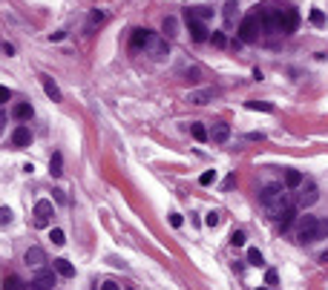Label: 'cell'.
<instances>
[{"instance_id": "1", "label": "cell", "mask_w": 328, "mask_h": 290, "mask_svg": "<svg viewBox=\"0 0 328 290\" xmlns=\"http://www.w3.org/2000/svg\"><path fill=\"white\" fill-rule=\"evenodd\" d=\"M259 29H262V23H259L257 12H250L248 18H242V23H239V40L242 44H253L259 37Z\"/></svg>"}, {"instance_id": "2", "label": "cell", "mask_w": 328, "mask_h": 290, "mask_svg": "<svg viewBox=\"0 0 328 290\" xmlns=\"http://www.w3.org/2000/svg\"><path fill=\"white\" fill-rule=\"evenodd\" d=\"M52 216H55L52 201H46V198L35 201V227H49V221H52Z\"/></svg>"}, {"instance_id": "3", "label": "cell", "mask_w": 328, "mask_h": 290, "mask_svg": "<svg viewBox=\"0 0 328 290\" xmlns=\"http://www.w3.org/2000/svg\"><path fill=\"white\" fill-rule=\"evenodd\" d=\"M317 216H302L300 219V233H297V236H300V241H317Z\"/></svg>"}, {"instance_id": "4", "label": "cell", "mask_w": 328, "mask_h": 290, "mask_svg": "<svg viewBox=\"0 0 328 290\" xmlns=\"http://www.w3.org/2000/svg\"><path fill=\"white\" fill-rule=\"evenodd\" d=\"M29 284H32L35 290H52L55 284H58V273H55V270H41L35 279L29 281Z\"/></svg>"}, {"instance_id": "5", "label": "cell", "mask_w": 328, "mask_h": 290, "mask_svg": "<svg viewBox=\"0 0 328 290\" xmlns=\"http://www.w3.org/2000/svg\"><path fill=\"white\" fill-rule=\"evenodd\" d=\"M185 20H187V29H190V37H193L196 44L207 40V26H204L202 20H196L193 15H187V12H185Z\"/></svg>"}, {"instance_id": "6", "label": "cell", "mask_w": 328, "mask_h": 290, "mask_svg": "<svg viewBox=\"0 0 328 290\" xmlns=\"http://www.w3.org/2000/svg\"><path fill=\"white\" fill-rule=\"evenodd\" d=\"M153 40H156V35H153L150 29H133V37H130L133 49H150Z\"/></svg>"}, {"instance_id": "7", "label": "cell", "mask_w": 328, "mask_h": 290, "mask_svg": "<svg viewBox=\"0 0 328 290\" xmlns=\"http://www.w3.org/2000/svg\"><path fill=\"white\" fill-rule=\"evenodd\" d=\"M297 26H300V15H297V9L285 6V9H282V35L297 32Z\"/></svg>"}, {"instance_id": "8", "label": "cell", "mask_w": 328, "mask_h": 290, "mask_svg": "<svg viewBox=\"0 0 328 290\" xmlns=\"http://www.w3.org/2000/svg\"><path fill=\"white\" fill-rule=\"evenodd\" d=\"M12 144H15V147H20V150H23V147H29V144H32V132H29V127L18 123V127L12 130Z\"/></svg>"}, {"instance_id": "9", "label": "cell", "mask_w": 328, "mask_h": 290, "mask_svg": "<svg viewBox=\"0 0 328 290\" xmlns=\"http://www.w3.org/2000/svg\"><path fill=\"white\" fill-rule=\"evenodd\" d=\"M222 18H225V26L228 29L236 26V20H239V3H236V0H228V3H225Z\"/></svg>"}, {"instance_id": "10", "label": "cell", "mask_w": 328, "mask_h": 290, "mask_svg": "<svg viewBox=\"0 0 328 290\" xmlns=\"http://www.w3.org/2000/svg\"><path fill=\"white\" fill-rule=\"evenodd\" d=\"M23 262L29 264V267H44L46 262V253L41 250V247H29L26 253H23Z\"/></svg>"}, {"instance_id": "11", "label": "cell", "mask_w": 328, "mask_h": 290, "mask_svg": "<svg viewBox=\"0 0 328 290\" xmlns=\"http://www.w3.org/2000/svg\"><path fill=\"white\" fill-rule=\"evenodd\" d=\"M210 138L216 141V144H225V141L231 138V123H225V121L213 123V130H210Z\"/></svg>"}, {"instance_id": "12", "label": "cell", "mask_w": 328, "mask_h": 290, "mask_svg": "<svg viewBox=\"0 0 328 290\" xmlns=\"http://www.w3.org/2000/svg\"><path fill=\"white\" fill-rule=\"evenodd\" d=\"M41 84H44V92L52 98L55 104H58V101H63V95H61V89H58V84H55L49 75H41Z\"/></svg>"}, {"instance_id": "13", "label": "cell", "mask_w": 328, "mask_h": 290, "mask_svg": "<svg viewBox=\"0 0 328 290\" xmlns=\"http://www.w3.org/2000/svg\"><path fill=\"white\" fill-rule=\"evenodd\" d=\"M52 270L58 273V276H63V279H72V276H75V267H72L66 259H52Z\"/></svg>"}, {"instance_id": "14", "label": "cell", "mask_w": 328, "mask_h": 290, "mask_svg": "<svg viewBox=\"0 0 328 290\" xmlns=\"http://www.w3.org/2000/svg\"><path fill=\"white\" fill-rule=\"evenodd\" d=\"M317 198H319L317 187L308 184V187H305V190L300 193V207H311V204H317Z\"/></svg>"}, {"instance_id": "15", "label": "cell", "mask_w": 328, "mask_h": 290, "mask_svg": "<svg viewBox=\"0 0 328 290\" xmlns=\"http://www.w3.org/2000/svg\"><path fill=\"white\" fill-rule=\"evenodd\" d=\"M106 23V12L104 9H92L89 12V20H87V29L92 32V29H98V26H104Z\"/></svg>"}, {"instance_id": "16", "label": "cell", "mask_w": 328, "mask_h": 290, "mask_svg": "<svg viewBox=\"0 0 328 290\" xmlns=\"http://www.w3.org/2000/svg\"><path fill=\"white\" fill-rule=\"evenodd\" d=\"M23 287H26V281L20 279V276H15V273L3 276V290H23Z\"/></svg>"}, {"instance_id": "17", "label": "cell", "mask_w": 328, "mask_h": 290, "mask_svg": "<svg viewBox=\"0 0 328 290\" xmlns=\"http://www.w3.org/2000/svg\"><path fill=\"white\" fill-rule=\"evenodd\" d=\"M150 52H153V58H156V61H161L164 55H170V44H167V40H161V37H156V40H153V46H150Z\"/></svg>"}, {"instance_id": "18", "label": "cell", "mask_w": 328, "mask_h": 290, "mask_svg": "<svg viewBox=\"0 0 328 290\" xmlns=\"http://www.w3.org/2000/svg\"><path fill=\"white\" fill-rule=\"evenodd\" d=\"M210 98H213V89H196V92H190V95H187V101L202 106V104H207Z\"/></svg>"}, {"instance_id": "19", "label": "cell", "mask_w": 328, "mask_h": 290, "mask_svg": "<svg viewBox=\"0 0 328 290\" xmlns=\"http://www.w3.org/2000/svg\"><path fill=\"white\" fill-rule=\"evenodd\" d=\"M32 112H35V109H32V104H23V101H20V104H15V109H12V115H15L18 121H29V118H32Z\"/></svg>"}, {"instance_id": "20", "label": "cell", "mask_w": 328, "mask_h": 290, "mask_svg": "<svg viewBox=\"0 0 328 290\" xmlns=\"http://www.w3.org/2000/svg\"><path fill=\"white\" fill-rule=\"evenodd\" d=\"M285 187H288V190L302 187V173L300 170H288V173H285Z\"/></svg>"}, {"instance_id": "21", "label": "cell", "mask_w": 328, "mask_h": 290, "mask_svg": "<svg viewBox=\"0 0 328 290\" xmlns=\"http://www.w3.org/2000/svg\"><path fill=\"white\" fill-rule=\"evenodd\" d=\"M161 29H164V35L167 37H176L178 35V20L173 18V15H167V18L161 20Z\"/></svg>"}, {"instance_id": "22", "label": "cell", "mask_w": 328, "mask_h": 290, "mask_svg": "<svg viewBox=\"0 0 328 290\" xmlns=\"http://www.w3.org/2000/svg\"><path fill=\"white\" fill-rule=\"evenodd\" d=\"M49 173H52L55 178L63 173V155L61 152H52V158H49Z\"/></svg>"}, {"instance_id": "23", "label": "cell", "mask_w": 328, "mask_h": 290, "mask_svg": "<svg viewBox=\"0 0 328 290\" xmlns=\"http://www.w3.org/2000/svg\"><path fill=\"white\" fill-rule=\"evenodd\" d=\"M294 219H297V207L291 204V207H288V210H285L282 216H279V227H282V230H288V227L294 224Z\"/></svg>"}, {"instance_id": "24", "label": "cell", "mask_w": 328, "mask_h": 290, "mask_svg": "<svg viewBox=\"0 0 328 290\" xmlns=\"http://www.w3.org/2000/svg\"><path fill=\"white\" fill-rule=\"evenodd\" d=\"M245 106L253 112H274V104H268V101H248Z\"/></svg>"}, {"instance_id": "25", "label": "cell", "mask_w": 328, "mask_h": 290, "mask_svg": "<svg viewBox=\"0 0 328 290\" xmlns=\"http://www.w3.org/2000/svg\"><path fill=\"white\" fill-rule=\"evenodd\" d=\"M190 135H193L196 141H207V138H210V132L204 130V123H190Z\"/></svg>"}, {"instance_id": "26", "label": "cell", "mask_w": 328, "mask_h": 290, "mask_svg": "<svg viewBox=\"0 0 328 290\" xmlns=\"http://www.w3.org/2000/svg\"><path fill=\"white\" fill-rule=\"evenodd\" d=\"M308 20L314 23V26H322V23H325V12H322V9H311L308 12Z\"/></svg>"}, {"instance_id": "27", "label": "cell", "mask_w": 328, "mask_h": 290, "mask_svg": "<svg viewBox=\"0 0 328 290\" xmlns=\"http://www.w3.org/2000/svg\"><path fill=\"white\" fill-rule=\"evenodd\" d=\"M219 221H222V213L219 210H210L204 216V224H207V227H219Z\"/></svg>"}, {"instance_id": "28", "label": "cell", "mask_w": 328, "mask_h": 290, "mask_svg": "<svg viewBox=\"0 0 328 290\" xmlns=\"http://www.w3.org/2000/svg\"><path fill=\"white\" fill-rule=\"evenodd\" d=\"M248 264H253V267H262V264H265L262 262V253H259L257 247H250L248 250Z\"/></svg>"}, {"instance_id": "29", "label": "cell", "mask_w": 328, "mask_h": 290, "mask_svg": "<svg viewBox=\"0 0 328 290\" xmlns=\"http://www.w3.org/2000/svg\"><path fill=\"white\" fill-rule=\"evenodd\" d=\"M322 238H328V219L317 221V241H322Z\"/></svg>"}, {"instance_id": "30", "label": "cell", "mask_w": 328, "mask_h": 290, "mask_svg": "<svg viewBox=\"0 0 328 290\" xmlns=\"http://www.w3.org/2000/svg\"><path fill=\"white\" fill-rule=\"evenodd\" d=\"M245 238H248V236H245L242 230H233V233H231V244L233 247H242V244H245Z\"/></svg>"}, {"instance_id": "31", "label": "cell", "mask_w": 328, "mask_h": 290, "mask_svg": "<svg viewBox=\"0 0 328 290\" xmlns=\"http://www.w3.org/2000/svg\"><path fill=\"white\" fill-rule=\"evenodd\" d=\"M49 238H52V244H58V247H61L63 241H66V236H63V230H58V227H52V233H49Z\"/></svg>"}, {"instance_id": "32", "label": "cell", "mask_w": 328, "mask_h": 290, "mask_svg": "<svg viewBox=\"0 0 328 290\" xmlns=\"http://www.w3.org/2000/svg\"><path fill=\"white\" fill-rule=\"evenodd\" d=\"M265 284H268V287H276V284H279V273H276V270H268V273H265Z\"/></svg>"}, {"instance_id": "33", "label": "cell", "mask_w": 328, "mask_h": 290, "mask_svg": "<svg viewBox=\"0 0 328 290\" xmlns=\"http://www.w3.org/2000/svg\"><path fill=\"white\" fill-rule=\"evenodd\" d=\"M213 181H216V170H207V173H202V178H199V184H213Z\"/></svg>"}, {"instance_id": "34", "label": "cell", "mask_w": 328, "mask_h": 290, "mask_svg": "<svg viewBox=\"0 0 328 290\" xmlns=\"http://www.w3.org/2000/svg\"><path fill=\"white\" fill-rule=\"evenodd\" d=\"M9 221H12V210L9 207H0V227H6Z\"/></svg>"}, {"instance_id": "35", "label": "cell", "mask_w": 328, "mask_h": 290, "mask_svg": "<svg viewBox=\"0 0 328 290\" xmlns=\"http://www.w3.org/2000/svg\"><path fill=\"white\" fill-rule=\"evenodd\" d=\"M213 46H219V49H225V46H228V40H225L222 32H213Z\"/></svg>"}, {"instance_id": "36", "label": "cell", "mask_w": 328, "mask_h": 290, "mask_svg": "<svg viewBox=\"0 0 328 290\" xmlns=\"http://www.w3.org/2000/svg\"><path fill=\"white\" fill-rule=\"evenodd\" d=\"M170 224L173 227H181V213H170Z\"/></svg>"}, {"instance_id": "37", "label": "cell", "mask_w": 328, "mask_h": 290, "mask_svg": "<svg viewBox=\"0 0 328 290\" xmlns=\"http://www.w3.org/2000/svg\"><path fill=\"white\" fill-rule=\"evenodd\" d=\"M9 98H12V92H9V89H6V87H0V104H6Z\"/></svg>"}, {"instance_id": "38", "label": "cell", "mask_w": 328, "mask_h": 290, "mask_svg": "<svg viewBox=\"0 0 328 290\" xmlns=\"http://www.w3.org/2000/svg\"><path fill=\"white\" fill-rule=\"evenodd\" d=\"M52 195H55V201H58V204H63V201H66V195H63V190H52Z\"/></svg>"}, {"instance_id": "39", "label": "cell", "mask_w": 328, "mask_h": 290, "mask_svg": "<svg viewBox=\"0 0 328 290\" xmlns=\"http://www.w3.org/2000/svg\"><path fill=\"white\" fill-rule=\"evenodd\" d=\"M101 290H121V287H118L116 281H104V284H101Z\"/></svg>"}, {"instance_id": "40", "label": "cell", "mask_w": 328, "mask_h": 290, "mask_svg": "<svg viewBox=\"0 0 328 290\" xmlns=\"http://www.w3.org/2000/svg\"><path fill=\"white\" fill-rule=\"evenodd\" d=\"M3 123H6V109H0V132H3Z\"/></svg>"}, {"instance_id": "41", "label": "cell", "mask_w": 328, "mask_h": 290, "mask_svg": "<svg viewBox=\"0 0 328 290\" xmlns=\"http://www.w3.org/2000/svg\"><path fill=\"white\" fill-rule=\"evenodd\" d=\"M319 262H325V264H328V250H325L322 256H319Z\"/></svg>"}, {"instance_id": "42", "label": "cell", "mask_w": 328, "mask_h": 290, "mask_svg": "<svg viewBox=\"0 0 328 290\" xmlns=\"http://www.w3.org/2000/svg\"><path fill=\"white\" fill-rule=\"evenodd\" d=\"M262 290H271V287H262Z\"/></svg>"}]
</instances>
